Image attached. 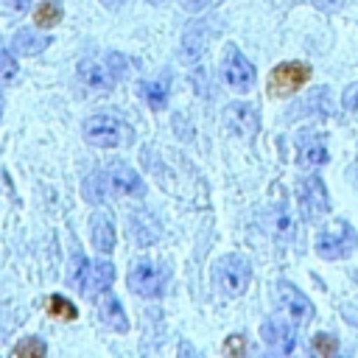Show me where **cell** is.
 Masks as SVG:
<instances>
[{
	"mask_svg": "<svg viewBox=\"0 0 358 358\" xmlns=\"http://www.w3.org/2000/svg\"><path fill=\"white\" fill-rule=\"evenodd\" d=\"M81 131H84V140L95 148H117V145H129L134 140L131 126L115 115H92L84 120Z\"/></svg>",
	"mask_w": 358,
	"mask_h": 358,
	"instance_id": "obj_1",
	"label": "cell"
},
{
	"mask_svg": "<svg viewBox=\"0 0 358 358\" xmlns=\"http://www.w3.org/2000/svg\"><path fill=\"white\" fill-rule=\"evenodd\" d=\"M171 282V268L159 260H151V257H140L131 263L129 268V288L140 296H148V299H157L165 294Z\"/></svg>",
	"mask_w": 358,
	"mask_h": 358,
	"instance_id": "obj_2",
	"label": "cell"
},
{
	"mask_svg": "<svg viewBox=\"0 0 358 358\" xmlns=\"http://www.w3.org/2000/svg\"><path fill=\"white\" fill-rule=\"evenodd\" d=\"M252 263L243 255H224L215 263V285L224 296H241L249 285Z\"/></svg>",
	"mask_w": 358,
	"mask_h": 358,
	"instance_id": "obj_3",
	"label": "cell"
},
{
	"mask_svg": "<svg viewBox=\"0 0 358 358\" xmlns=\"http://www.w3.org/2000/svg\"><path fill=\"white\" fill-rule=\"evenodd\" d=\"M310 64L305 62H282L277 64L271 73H268V95L271 98H282V95H291L296 92L308 78H310Z\"/></svg>",
	"mask_w": 358,
	"mask_h": 358,
	"instance_id": "obj_4",
	"label": "cell"
},
{
	"mask_svg": "<svg viewBox=\"0 0 358 358\" xmlns=\"http://www.w3.org/2000/svg\"><path fill=\"white\" fill-rule=\"evenodd\" d=\"M221 76H224V81H227L229 87H235V90H241V92L252 90V84H255V78H257L255 64H252V62H249V59H246L235 45H229V48L224 50Z\"/></svg>",
	"mask_w": 358,
	"mask_h": 358,
	"instance_id": "obj_5",
	"label": "cell"
},
{
	"mask_svg": "<svg viewBox=\"0 0 358 358\" xmlns=\"http://www.w3.org/2000/svg\"><path fill=\"white\" fill-rule=\"evenodd\" d=\"M355 246H358V235L350 221H338V232H322L316 238V252L324 260H341V257L352 255Z\"/></svg>",
	"mask_w": 358,
	"mask_h": 358,
	"instance_id": "obj_6",
	"label": "cell"
},
{
	"mask_svg": "<svg viewBox=\"0 0 358 358\" xmlns=\"http://www.w3.org/2000/svg\"><path fill=\"white\" fill-rule=\"evenodd\" d=\"M76 76H78V81H81L87 90H92V92H109L112 84L117 81V78L112 76L106 59H98V56H84V59L76 64Z\"/></svg>",
	"mask_w": 358,
	"mask_h": 358,
	"instance_id": "obj_7",
	"label": "cell"
},
{
	"mask_svg": "<svg viewBox=\"0 0 358 358\" xmlns=\"http://www.w3.org/2000/svg\"><path fill=\"white\" fill-rule=\"evenodd\" d=\"M277 305L296 324H305V322L313 319V302L296 285H291V282H277Z\"/></svg>",
	"mask_w": 358,
	"mask_h": 358,
	"instance_id": "obj_8",
	"label": "cell"
},
{
	"mask_svg": "<svg viewBox=\"0 0 358 358\" xmlns=\"http://www.w3.org/2000/svg\"><path fill=\"white\" fill-rule=\"evenodd\" d=\"M299 201H302V207H305V213L308 215H324L327 210H330V196H327V187H324V182L313 173V176H305L302 182H299Z\"/></svg>",
	"mask_w": 358,
	"mask_h": 358,
	"instance_id": "obj_9",
	"label": "cell"
},
{
	"mask_svg": "<svg viewBox=\"0 0 358 358\" xmlns=\"http://www.w3.org/2000/svg\"><path fill=\"white\" fill-rule=\"evenodd\" d=\"M224 123H227L229 131H235L241 137H252L260 129V115L249 103H229L224 109Z\"/></svg>",
	"mask_w": 358,
	"mask_h": 358,
	"instance_id": "obj_10",
	"label": "cell"
},
{
	"mask_svg": "<svg viewBox=\"0 0 358 358\" xmlns=\"http://www.w3.org/2000/svg\"><path fill=\"white\" fill-rule=\"evenodd\" d=\"M106 185L115 190V193H126V196H143L145 193V185L140 179V173L134 168H129L126 162H112L109 171H106Z\"/></svg>",
	"mask_w": 358,
	"mask_h": 358,
	"instance_id": "obj_11",
	"label": "cell"
},
{
	"mask_svg": "<svg viewBox=\"0 0 358 358\" xmlns=\"http://www.w3.org/2000/svg\"><path fill=\"white\" fill-rule=\"evenodd\" d=\"M296 159H299V165H308V168H319V165H324L330 157H327V145L316 137V131H302V137H299V143H296Z\"/></svg>",
	"mask_w": 358,
	"mask_h": 358,
	"instance_id": "obj_12",
	"label": "cell"
},
{
	"mask_svg": "<svg viewBox=\"0 0 358 358\" xmlns=\"http://www.w3.org/2000/svg\"><path fill=\"white\" fill-rule=\"evenodd\" d=\"M98 319H101L106 327L117 330V333H126V330H129V319H126V313H123V305H120V299H117L112 291H103V294H101V299H98Z\"/></svg>",
	"mask_w": 358,
	"mask_h": 358,
	"instance_id": "obj_13",
	"label": "cell"
},
{
	"mask_svg": "<svg viewBox=\"0 0 358 358\" xmlns=\"http://www.w3.org/2000/svg\"><path fill=\"white\" fill-rule=\"evenodd\" d=\"M260 333H263V341L271 350L282 352V355H288L294 350V344H296V330L291 324H285V322H266Z\"/></svg>",
	"mask_w": 358,
	"mask_h": 358,
	"instance_id": "obj_14",
	"label": "cell"
},
{
	"mask_svg": "<svg viewBox=\"0 0 358 358\" xmlns=\"http://www.w3.org/2000/svg\"><path fill=\"white\" fill-rule=\"evenodd\" d=\"M112 280H115V266H112L109 260H95V263H90V268H87L84 294H87V296H98V294L109 291Z\"/></svg>",
	"mask_w": 358,
	"mask_h": 358,
	"instance_id": "obj_15",
	"label": "cell"
},
{
	"mask_svg": "<svg viewBox=\"0 0 358 358\" xmlns=\"http://www.w3.org/2000/svg\"><path fill=\"white\" fill-rule=\"evenodd\" d=\"M48 45H50V36H48V34H36L34 28H22V31H17L14 39H11V50L20 53V56H36V53H42Z\"/></svg>",
	"mask_w": 358,
	"mask_h": 358,
	"instance_id": "obj_16",
	"label": "cell"
},
{
	"mask_svg": "<svg viewBox=\"0 0 358 358\" xmlns=\"http://www.w3.org/2000/svg\"><path fill=\"white\" fill-rule=\"evenodd\" d=\"M117 243V235H115V224L106 213H95L92 215V246L103 255H109Z\"/></svg>",
	"mask_w": 358,
	"mask_h": 358,
	"instance_id": "obj_17",
	"label": "cell"
},
{
	"mask_svg": "<svg viewBox=\"0 0 358 358\" xmlns=\"http://www.w3.org/2000/svg\"><path fill=\"white\" fill-rule=\"evenodd\" d=\"M131 235L140 246H151L157 238H159V224L154 215L148 213H134L131 215Z\"/></svg>",
	"mask_w": 358,
	"mask_h": 358,
	"instance_id": "obj_18",
	"label": "cell"
},
{
	"mask_svg": "<svg viewBox=\"0 0 358 358\" xmlns=\"http://www.w3.org/2000/svg\"><path fill=\"white\" fill-rule=\"evenodd\" d=\"M140 95L145 98V103L151 109H165V103H168V81H143L140 84Z\"/></svg>",
	"mask_w": 358,
	"mask_h": 358,
	"instance_id": "obj_19",
	"label": "cell"
},
{
	"mask_svg": "<svg viewBox=\"0 0 358 358\" xmlns=\"http://www.w3.org/2000/svg\"><path fill=\"white\" fill-rule=\"evenodd\" d=\"M59 20H62V6L56 0H45L34 8V25L39 28H53Z\"/></svg>",
	"mask_w": 358,
	"mask_h": 358,
	"instance_id": "obj_20",
	"label": "cell"
},
{
	"mask_svg": "<svg viewBox=\"0 0 358 358\" xmlns=\"http://www.w3.org/2000/svg\"><path fill=\"white\" fill-rule=\"evenodd\" d=\"M103 185H106V173H90L87 182H84V196L92 201V204H101L103 201Z\"/></svg>",
	"mask_w": 358,
	"mask_h": 358,
	"instance_id": "obj_21",
	"label": "cell"
},
{
	"mask_svg": "<svg viewBox=\"0 0 358 358\" xmlns=\"http://www.w3.org/2000/svg\"><path fill=\"white\" fill-rule=\"evenodd\" d=\"M87 268H90V260H87V257H84L81 252H76V255H73V266H70V285H73V288L84 291Z\"/></svg>",
	"mask_w": 358,
	"mask_h": 358,
	"instance_id": "obj_22",
	"label": "cell"
},
{
	"mask_svg": "<svg viewBox=\"0 0 358 358\" xmlns=\"http://www.w3.org/2000/svg\"><path fill=\"white\" fill-rule=\"evenodd\" d=\"M45 352H48V347H45V341L36 338V336H28V338H22V341L14 347V355H20V358H25V355H31V358H42Z\"/></svg>",
	"mask_w": 358,
	"mask_h": 358,
	"instance_id": "obj_23",
	"label": "cell"
},
{
	"mask_svg": "<svg viewBox=\"0 0 358 358\" xmlns=\"http://www.w3.org/2000/svg\"><path fill=\"white\" fill-rule=\"evenodd\" d=\"M313 352L316 355H324V358H333L338 352V338L333 333H319L313 336Z\"/></svg>",
	"mask_w": 358,
	"mask_h": 358,
	"instance_id": "obj_24",
	"label": "cell"
},
{
	"mask_svg": "<svg viewBox=\"0 0 358 358\" xmlns=\"http://www.w3.org/2000/svg\"><path fill=\"white\" fill-rule=\"evenodd\" d=\"M48 308H50V313L59 316V319H76V316H78L76 305H73L70 299H64V296H50Z\"/></svg>",
	"mask_w": 358,
	"mask_h": 358,
	"instance_id": "obj_25",
	"label": "cell"
},
{
	"mask_svg": "<svg viewBox=\"0 0 358 358\" xmlns=\"http://www.w3.org/2000/svg\"><path fill=\"white\" fill-rule=\"evenodd\" d=\"M204 50V31H187L185 36V59H199Z\"/></svg>",
	"mask_w": 358,
	"mask_h": 358,
	"instance_id": "obj_26",
	"label": "cell"
},
{
	"mask_svg": "<svg viewBox=\"0 0 358 358\" xmlns=\"http://www.w3.org/2000/svg\"><path fill=\"white\" fill-rule=\"evenodd\" d=\"M17 78V62L8 50L0 48V84H11Z\"/></svg>",
	"mask_w": 358,
	"mask_h": 358,
	"instance_id": "obj_27",
	"label": "cell"
},
{
	"mask_svg": "<svg viewBox=\"0 0 358 358\" xmlns=\"http://www.w3.org/2000/svg\"><path fill=\"white\" fill-rule=\"evenodd\" d=\"M274 232H277V238H291V232H294V221H291V215L285 213V210H280L277 215H274Z\"/></svg>",
	"mask_w": 358,
	"mask_h": 358,
	"instance_id": "obj_28",
	"label": "cell"
},
{
	"mask_svg": "<svg viewBox=\"0 0 358 358\" xmlns=\"http://www.w3.org/2000/svg\"><path fill=\"white\" fill-rule=\"evenodd\" d=\"M106 64H109V70H112L115 78H123V76H126V64H129V62H126L120 53H109V56H106Z\"/></svg>",
	"mask_w": 358,
	"mask_h": 358,
	"instance_id": "obj_29",
	"label": "cell"
},
{
	"mask_svg": "<svg viewBox=\"0 0 358 358\" xmlns=\"http://www.w3.org/2000/svg\"><path fill=\"white\" fill-rule=\"evenodd\" d=\"M243 350H246V344H243V336H229L227 341H224V355H243Z\"/></svg>",
	"mask_w": 358,
	"mask_h": 358,
	"instance_id": "obj_30",
	"label": "cell"
},
{
	"mask_svg": "<svg viewBox=\"0 0 358 358\" xmlns=\"http://www.w3.org/2000/svg\"><path fill=\"white\" fill-rule=\"evenodd\" d=\"M341 103H344V109H350V112H358V81H355V84H350V87L344 90V95H341Z\"/></svg>",
	"mask_w": 358,
	"mask_h": 358,
	"instance_id": "obj_31",
	"label": "cell"
},
{
	"mask_svg": "<svg viewBox=\"0 0 358 358\" xmlns=\"http://www.w3.org/2000/svg\"><path fill=\"white\" fill-rule=\"evenodd\" d=\"M215 0H179V6L185 8V11H190V14H196V11H204V8H210Z\"/></svg>",
	"mask_w": 358,
	"mask_h": 358,
	"instance_id": "obj_32",
	"label": "cell"
},
{
	"mask_svg": "<svg viewBox=\"0 0 358 358\" xmlns=\"http://www.w3.org/2000/svg\"><path fill=\"white\" fill-rule=\"evenodd\" d=\"M316 3V8H322V11H338L341 6H344V0H313Z\"/></svg>",
	"mask_w": 358,
	"mask_h": 358,
	"instance_id": "obj_33",
	"label": "cell"
},
{
	"mask_svg": "<svg viewBox=\"0 0 358 358\" xmlns=\"http://www.w3.org/2000/svg\"><path fill=\"white\" fill-rule=\"evenodd\" d=\"M11 8L14 11H28L31 8V0H11Z\"/></svg>",
	"mask_w": 358,
	"mask_h": 358,
	"instance_id": "obj_34",
	"label": "cell"
},
{
	"mask_svg": "<svg viewBox=\"0 0 358 358\" xmlns=\"http://www.w3.org/2000/svg\"><path fill=\"white\" fill-rule=\"evenodd\" d=\"M101 3H103L106 8H120V6L126 3V0H101Z\"/></svg>",
	"mask_w": 358,
	"mask_h": 358,
	"instance_id": "obj_35",
	"label": "cell"
},
{
	"mask_svg": "<svg viewBox=\"0 0 358 358\" xmlns=\"http://www.w3.org/2000/svg\"><path fill=\"white\" fill-rule=\"evenodd\" d=\"M148 3H154V6H159V3H165V0H148Z\"/></svg>",
	"mask_w": 358,
	"mask_h": 358,
	"instance_id": "obj_36",
	"label": "cell"
},
{
	"mask_svg": "<svg viewBox=\"0 0 358 358\" xmlns=\"http://www.w3.org/2000/svg\"><path fill=\"white\" fill-rule=\"evenodd\" d=\"M0 115H3V98H0Z\"/></svg>",
	"mask_w": 358,
	"mask_h": 358,
	"instance_id": "obj_37",
	"label": "cell"
}]
</instances>
